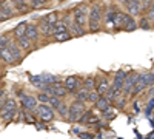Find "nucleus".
Masks as SVG:
<instances>
[{"mask_svg":"<svg viewBox=\"0 0 154 139\" xmlns=\"http://www.w3.org/2000/svg\"><path fill=\"white\" fill-rule=\"evenodd\" d=\"M103 6L99 2H94L89 6V12H88V33L96 34L102 30L103 27Z\"/></svg>","mask_w":154,"mask_h":139,"instance_id":"obj_1","label":"nucleus"},{"mask_svg":"<svg viewBox=\"0 0 154 139\" xmlns=\"http://www.w3.org/2000/svg\"><path fill=\"white\" fill-rule=\"evenodd\" d=\"M17 115H19L17 99L8 96V99L5 100V104L0 107V119H2L3 122H11V121L16 119Z\"/></svg>","mask_w":154,"mask_h":139,"instance_id":"obj_2","label":"nucleus"},{"mask_svg":"<svg viewBox=\"0 0 154 139\" xmlns=\"http://www.w3.org/2000/svg\"><path fill=\"white\" fill-rule=\"evenodd\" d=\"M34 111V115L35 118H38L40 121L43 122H51V121H54L56 119V110L51 107L49 104H42V102H38L37 107L32 110Z\"/></svg>","mask_w":154,"mask_h":139,"instance_id":"obj_3","label":"nucleus"},{"mask_svg":"<svg viewBox=\"0 0 154 139\" xmlns=\"http://www.w3.org/2000/svg\"><path fill=\"white\" fill-rule=\"evenodd\" d=\"M86 110V104L85 102H80V100H72L68 107V116H66V121L69 124H75L79 122L80 116L83 115V111Z\"/></svg>","mask_w":154,"mask_h":139,"instance_id":"obj_4","label":"nucleus"},{"mask_svg":"<svg viewBox=\"0 0 154 139\" xmlns=\"http://www.w3.org/2000/svg\"><path fill=\"white\" fill-rule=\"evenodd\" d=\"M62 20L66 23L68 31L71 33V36H72V37H80V36H85V34L88 33V30H86V28L80 27V25L72 19V12H66V14L62 17Z\"/></svg>","mask_w":154,"mask_h":139,"instance_id":"obj_5","label":"nucleus"},{"mask_svg":"<svg viewBox=\"0 0 154 139\" xmlns=\"http://www.w3.org/2000/svg\"><path fill=\"white\" fill-rule=\"evenodd\" d=\"M72 19L80 25V27L88 30V12H89V6L86 3H80L77 5L72 11Z\"/></svg>","mask_w":154,"mask_h":139,"instance_id":"obj_6","label":"nucleus"},{"mask_svg":"<svg viewBox=\"0 0 154 139\" xmlns=\"http://www.w3.org/2000/svg\"><path fill=\"white\" fill-rule=\"evenodd\" d=\"M43 91H46L48 94H54V96H57V97H60V99H65L66 96H69L65 84L59 82V81H56L54 84L45 85V87H43Z\"/></svg>","mask_w":154,"mask_h":139,"instance_id":"obj_7","label":"nucleus"},{"mask_svg":"<svg viewBox=\"0 0 154 139\" xmlns=\"http://www.w3.org/2000/svg\"><path fill=\"white\" fill-rule=\"evenodd\" d=\"M120 5L126 8V12L133 17H139L142 12V0H120Z\"/></svg>","mask_w":154,"mask_h":139,"instance_id":"obj_8","label":"nucleus"},{"mask_svg":"<svg viewBox=\"0 0 154 139\" xmlns=\"http://www.w3.org/2000/svg\"><path fill=\"white\" fill-rule=\"evenodd\" d=\"M137 79H139V73H136V71L126 74L125 82H123V87H122V94H125V96L130 97V94H131V91H133V88H134Z\"/></svg>","mask_w":154,"mask_h":139,"instance_id":"obj_9","label":"nucleus"},{"mask_svg":"<svg viewBox=\"0 0 154 139\" xmlns=\"http://www.w3.org/2000/svg\"><path fill=\"white\" fill-rule=\"evenodd\" d=\"M63 84H65L66 90L69 94H74L79 88L83 87V79H80L79 76H68V77L63 81Z\"/></svg>","mask_w":154,"mask_h":139,"instance_id":"obj_10","label":"nucleus"},{"mask_svg":"<svg viewBox=\"0 0 154 139\" xmlns=\"http://www.w3.org/2000/svg\"><path fill=\"white\" fill-rule=\"evenodd\" d=\"M37 27H38V30H40L42 37H45V39H48V37H51V36L54 34V23H49L45 17L38 19Z\"/></svg>","mask_w":154,"mask_h":139,"instance_id":"obj_11","label":"nucleus"},{"mask_svg":"<svg viewBox=\"0 0 154 139\" xmlns=\"http://www.w3.org/2000/svg\"><path fill=\"white\" fill-rule=\"evenodd\" d=\"M19 100H20V105H22V108L23 110H26V111H32L35 107H37V104H38V100H37V97L35 96H32V94H22L20 97H19Z\"/></svg>","mask_w":154,"mask_h":139,"instance_id":"obj_12","label":"nucleus"},{"mask_svg":"<svg viewBox=\"0 0 154 139\" xmlns=\"http://www.w3.org/2000/svg\"><path fill=\"white\" fill-rule=\"evenodd\" d=\"M109 85H111V82H109V79H108V76L99 74L97 77H96V87H94V90H96L100 96H103L105 91L109 88Z\"/></svg>","mask_w":154,"mask_h":139,"instance_id":"obj_13","label":"nucleus"},{"mask_svg":"<svg viewBox=\"0 0 154 139\" xmlns=\"http://www.w3.org/2000/svg\"><path fill=\"white\" fill-rule=\"evenodd\" d=\"M6 48H8L9 51H11L12 57H14V60H16V64H20V62H22V59H23V49H22V48L17 45L16 39H12Z\"/></svg>","mask_w":154,"mask_h":139,"instance_id":"obj_14","label":"nucleus"},{"mask_svg":"<svg viewBox=\"0 0 154 139\" xmlns=\"http://www.w3.org/2000/svg\"><path fill=\"white\" fill-rule=\"evenodd\" d=\"M26 34L29 39L34 42V45H37V42L42 39V34H40V30H38L37 27V23H28V27H26Z\"/></svg>","mask_w":154,"mask_h":139,"instance_id":"obj_15","label":"nucleus"},{"mask_svg":"<svg viewBox=\"0 0 154 139\" xmlns=\"http://www.w3.org/2000/svg\"><path fill=\"white\" fill-rule=\"evenodd\" d=\"M125 77H126V73H125L123 70H119L117 73H116V76H114V79H112V82H111V87L114 88L116 91H119V93H122V87H123Z\"/></svg>","mask_w":154,"mask_h":139,"instance_id":"obj_16","label":"nucleus"},{"mask_svg":"<svg viewBox=\"0 0 154 139\" xmlns=\"http://www.w3.org/2000/svg\"><path fill=\"white\" fill-rule=\"evenodd\" d=\"M136 28H139V25H137V20H136V17L130 16V14L126 12V14H125V17H123L122 30H123V31H128V33H131V31H134Z\"/></svg>","mask_w":154,"mask_h":139,"instance_id":"obj_17","label":"nucleus"},{"mask_svg":"<svg viewBox=\"0 0 154 139\" xmlns=\"http://www.w3.org/2000/svg\"><path fill=\"white\" fill-rule=\"evenodd\" d=\"M16 42H17V45L23 49V53H25V51H31V49L35 46L34 42L29 39L26 34H23V36H20V37H16Z\"/></svg>","mask_w":154,"mask_h":139,"instance_id":"obj_18","label":"nucleus"},{"mask_svg":"<svg viewBox=\"0 0 154 139\" xmlns=\"http://www.w3.org/2000/svg\"><path fill=\"white\" fill-rule=\"evenodd\" d=\"M14 3V8L17 11V14H25V12H31V5L28 0H12Z\"/></svg>","mask_w":154,"mask_h":139,"instance_id":"obj_19","label":"nucleus"},{"mask_svg":"<svg viewBox=\"0 0 154 139\" xmlns=\"http://www.w3.org/2000/svg\"><path fill=\"white\" fill-rule=\"evenodd\" d=\"M2 9H3V12L6 14L8 19L14 17V16H19V14H17V11H16V8H14V3H12V0H2Z\"/></svg>","mask_w":154,"mask_h":139,"instance_id":"obj_20","label":"nucleus"},{"mask_svg":"<svg viewBox=\"0 0 154 139\" xmlns=\"http://www.w3.org/2000/svg\"><path fill=\"white\" fill-rule=\"evenodd\" d=\"M29 82L34 88H38V90H43V87L46 85L43 82V77H42V74H32L29 76Z\"/></svg>","mask_w":154,"mask_h":139,"instance_id":"obj_21","label":"nucleus"},{"mask_svg":"<svg viewBox=\"0 0 154 139\" xmlns=\"http://www.w3.org/2000/svg\"><path fill=\"white\" fill-rule=\"evenodd\" d=\"M88 94H89V91L86 90V88H79L74 94H72V97L75 99V100H80V102H85V104H88Z\"/></svg>","mask_w":154,"mask_h":139,"instance_id":"obj_22","label":"nucleus"},{"mask_svg":"<svg viewBox=\"0 0 154 139\" xmlns=\"http://www.w3.org/2000/svg\"><path fill=\"white\" fill-rule=\"evenodd\" d=\"M111 105V102H109V100L105 97V96H100L97 100H96V104H94V108L100 113V111H103L105 108H108Z\"/></svg>","mask_w":154,"mask_h":139,"instance_id":"obj_23","label":"nucleus"},{"mask_svg":"<svg viewBox=\"0 0 154 139\" xmlns=\"http://www.w3.org/2000/svg\"><path fill=\"white\" fill-rule=\"evenodd\" d=\"M68 104L65 102V100H62L60 102V105L56 108V115L59 116V118H62L63 121H66V116H68Z\"/></svg>","mask_w":154,"mask_h":139,"instance_id":"obj_24","label":"nucleus"},{"mask_svg":"<svg viewBox=\"0 0 154 139\" xmlns=\"http://www.w3.org/2000/svg\"><path fill=\"white\" fill-rule=\"evenodd\" d=\"M29 5H31V9L32 11H37V9H45L48 5H49V0H28Z\"/></svg>","mask_w":154,"mask_h":139,"instance_id":"obj_25","label":"nucleus"},{"mask_svg":"<svg viewBox=\"0 0 154 139\" xmlns=\"http://www.w3.org/2000/svg\"><path fill=\"white\" fill-rule=\"evenodd\" d=\"M116 111H117V108H114V107H111V105H109V107H108V108H105L103 111H100V113H102L100 116L108 122V121H111V119H114V118H116Z\"/></svg>","mask_w":154,"mask_h":139,"instance_id":"obj_26","label":"nucleus"},{"mask_svg":"<svg viewBox=\"0 0 154 139\" xmlns=\"http://www.w3.org/2000/svg\"><path fill=\"white\" fill-rule=\"evenodd\" d=\"M26 27H28V23H26V22H22V23H19L17 27L14 28V31H12V36H14V39H16V37L23 36L25 33H26Z\"/></svg>","mask_w":154,"mask_h":139,"instance_id":"obj_27","label":"nucleus"},{"mask_svg":"<svg viewBox=\"0 0 154 139\" xmlns=\"http://www.w3.org/2000/svg\"><path fill=\"white\" fill-rule=\"evenodd\" d=\"M53 37H54V40H56V42H66V40L72 39V36H71L69 31H63V33L53 34Z\"/></svg>","mask_w":154,"mask_h":139,"instance_id":"obj_28","label":"nucleus"},{"mask_svg":"<svg viewBox=\"0 0 154 139\" xmlns=\"http://www.w3.org/2000/svg\"><path fill=\"white\" fill-rule=\"evenodd\" d=\"M126 100H128V96H125V94H119L117 96V99H116L114 100V105H116V108H117V110H122V108H125L126 107Z\"/></svg>","mask_w":154,"mask_h":139,"instance_id":"obj_29","label":"nucleus"},{"mask_svg":"<svg viewBox=\"0 0 154 139\" xmlns=\"http://www.w3.org/2000/svg\"><path fill=\"white\" fill-rule=\"evenodd\" d=\"M94 87H96V77L94 76H86L83 79V88H86L88 91H91V90H94Z\"/></svg>","mask_w":154,"mask_h":139,"instance_id":"obj_30","label":"nucleus"},{"mask_svg":"<svg viewBox=\"0 0 154 139\" xmlns=\"http://www.w3.org/2000/svg\"><path fill=\"white\" fill-rule=\"evenodd\" d=\"M137 25H139V28H142V30H151V27H152V22L143 14L142 17H140V20L137 22Z\"/></svg>","mask_w":154,"mask_h":139,"instance_id":"obj_31","label":"nucleus"},{"mask_svg":"<svg viewBox=\"0 0 154 139\" xmlns=\"http://www.w3.org/2000/svg\"><path fill=\"white\" fill-rule=\"evenodd\" d=\"M63 31H68V27H66V23H65V22L59 19V20L54 23V34H57V33H63Z\"/></svg>","mask_w":154,"mask_h":139,"instance_id":"obj_32","label":"nucleus"},{"mask_svg":"<svg viewBox=\"0 0 154 139\" xmlns=\"http://www.w3.org/2000/svg\"><path fill=\"white\" fill-rule=\"evenodd\" d=\"M140 76H142V79H143L146 88L154 84V73H143V74H140Z\"/></svg>","mask_w":154,"mask_h":139,"instance_id":"obj_33","label":"nucleus"},{"mask_svg":"<svg viewBox=\"0 0 154 139\" xmlns=\"http://www.w3.org/2000/svg\"><path fill=\"white\" fill-rule=\"evenodd\" d=\"M49 96L51 94H48L46 91H43V90H40V93H37V100L38 102H42V104H48V100H49Z\"/></svg>","mask_w":154,"mask_h":139,"instance_id":"obj_34","label":"nucleus"},{"mask_svg":"<svg viewBox=\"0 0 154 139\" xmlns=\"http://www.w3.org/2000/svg\"><path fill=\"white\" fill-rule=\"evenodd\" d=\"M60 102H62V99H60V97H57V96H54V94H51V96H49V100H48V104H49L51 107H53L54 110H56V108H57V107L60 105Z\"/></svg>","mask_w":154,"mask_h":139,"instance_id":"obj_35","label":"nucleus"},{"mask_svg":"<svg viewBox=\"0 0 154 139\" xmlns=\"http://www.w3.org/2000/svg\"><path fill=\"white\" fill-rule=\"evenodd\" d=\"M59 14L60 12H57V11H53V12H49V14H46V16H43L49 23H56L57 20H59Z\"/></svg>","mask_w":154,"mask_h":139,"instance_id":"obj_36","label":"nucleus"},{"mask_svg":"<svg viewBox=\"0 0 154 139\" xmlns=\"http://www.w3.org/2000/svg\"><path fill=\"white\" fill-rule=\"evenodd\" d=\"M100 97V94L96 91V90H91V91H89V94H88V104H96V100Z\"/></svg>","mask_w":154,"mask_h":139,"instance_id":"obj_37","label":"nucleus"},{"mask_svg":"<svg viewBox=\"0 0 154 139\" xmlns=\"http://www.w3.org/2000/svg\"><path fill=\"white\" fill-rule=\"evenodd\" d=\"M11 40H12V36H9V34L0 36V46H8Z\"/></svg>","mask_w":154,"mask_h":139,"instance_id":"obj_38","label":"nucleus"},{"mask_svg":"<svg viewBox=\"0 0 154 139\" xmlns=\"http://www.w3.org/2000/svg\"><path fill=\"white\" fill-rule=\"evenodd\" d=\"M42 77H43V82H45L46 85L54 84V82L57 81V77H56V76H53V74H42Z\"/></svg>","mask_w":154,"mask_h":139,"instance_id":"obj_39","label":"nucleus"},{"mask_svg":"<svg viewBox=\"0 0 154 139\" xmlns=\"http://www.w3.org/2000/svg\"><path fill=\"white\" fill-rule=\"evenodd\" d=\"M6 99H8V93H6V90H5V88H0V107L5 104V100H6Z\"/></svg>","mask_w":154,"mask_h":139,"instance_id":"obj_40","label":"nucleus"},{"mask_svg":"<svg viewBox=\"0 0 154 139\" xmlns=\"http://www.w3.org/2000/svg\"><path fill=\"white\" fill-rule=\"evenodd\" d=\"M79 137H82V139H91V137H94V133H91V131H79Z\"/></svg>","mask_w":154,"mask_h":139,"instance_id":"obj_41","label":"nucleus"},{"mask_svg":"<svg viewBox=\"0 0 154 139\" xmlns=\"http://www.w3.org/2000/svg\"><path fill=\"white\" fill-rule=\"evenodd\" d=\"M152 108H154V96H151V99H149V104L146 105V110H145V113H146V116H148L149 113L152 111Z\"/></svg>","mask_w":154,"mask_h":139,"instance_id":"obj_42","label":"nucleus"},{"mask_svg":"<svg viewBox=\"0 0 154 139\" xmlns=\"http://www.w3.org/2000/svg\"><path fill=\"white\" fill-rule=\"evenodd\" d=\"M148 88H151V90H148V96H149V97L154 96V84H152L151 87H148Z\"/></svg>","mask_w":154,"mask_h":139,"instance_id":"obj_43","label":"nucleus"},{"mask_svg":"<svg viewBox=\"0 0 154 139\" xmlns=\"http://www.w3.org/2000/svg\"><path fill=\"white\" fill-rule=\"evenodd\" d=\"M2 77H3V73H2V71H0V79H2Z\"/></svg>","mask_w":154,"mask_h":139,"instance_id":"obj_44","label":"nucleus"},{"mask_svg":"<svg viewBox=\"0 0 154 139\" xmlns=\"http://www.w3.org/2000/svg\"><path fill=\"white\" fill-rule=\"evenodd\" d=\"M3 64V60H2V57H0V65H2Z\"/></svg>","mask_w":154,"mask_h":139,"instance_id":"obj_45","label":"nucleus"},{"mask_svg":"<svg viewBox=\"0 0 154 139\" xmlns=\"http://www.w3.org/2000/svg\"><path fill=\"white\" fill-rule=\"evenodd\" d=\"M53 2H62V0H53Z\"/></svg>","mask_w":154,"mask_h":139,"instance_id":"obj_46","label":"nucleus"}]
</instances>
